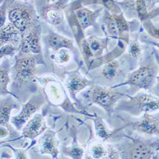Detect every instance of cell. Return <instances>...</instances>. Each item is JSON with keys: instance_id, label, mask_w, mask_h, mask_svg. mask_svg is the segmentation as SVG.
Wrapping results in <instances>:
<instances>
[{"instance_id": "cell-27", "label": "cell", "mask_w": 159, "mask_h": 159, "mask_svg": "<svg viewBox=\"0 0 159 159\" xmlns=\"http://www.w3.org/2000/svg\"><path fill=\"white\" fill-rule=\"evenodd\" d=\"M129 54L133 57H138L141 53V48L136 41L132 42L129 46Z\"/></svg>"}, {"instance_id": "cell-10", "label": "cell", "mask_w": 159, "mask_h": 159, "mask_svg": "<svg viewBox=\"0 0 159 159\" xmlns=\"http://www.w3.org/2000/svg\"><path fill=\"white\" fill-rule=\"evenodd\" d=\"M46 129L44 118L42 115L36 114L25 124L22 129V136L24 138L33 139L42 134Z\"/></svg>"}, {"instance_id": "cell-22", "label": "cell", "mask_w": 159, "mask_h": 159, "mask_svg": "<svg viewBox=\"0 0 159 159\" xmlns=\"http://www.w3.org/2000/svg\"><path fill=\"white\" fill-rule=\"evenodd\" d=\"M65 153L72 158L80 159L84 156V151L76 141H74L71 147L66 148Z\"/></svg>"}, {"instance_id": "cell-25", "label": "cell", "mask_w": 159, "mask_h": 159, "mask_svg": "<svg viewBox=\"0 0 159 159\" xmlns=\"http://www.w3.org/2000/svg\"><path fill=\"white\" fill-rule=\"evenodd\" d=\"M91 154L94 158H101L106 157L107 148H104L102 144H96L91 148Z\"/></svg>"}, {"instance_id": "cell-5", "label": "cell", "mask_w": 159, "mask_h": 159, "mask_svg": "<svg viewBox=\"0 0 159 159\" xmlns=\"http://www.w3.org/2000/svg\"><path fill=\"white\" fill-rule=\"evenodd\" d=\"M42 102L41 98L37 96L31 98L23 106L21 111L17 115L11 118V122L12 124L16 129H20L40 108Z\"/></svg>"}, {"instance_id": "cell-30", "label": "cell", "mask_w": 159, "mask_h": 159, "mask_svg": "<svg viewBox=\"0 0 159 159\" xmlns=\"http://www.w3.org/2000/svg\"><path fill=\"white\" fill-rule=\"evenodd\" d=\"M155 45L157 47H158L159 48V43H155Z\"/></svg>"}, {"instance_id": "cell-26", "label": "cell", "mask_w": 159, "mask_h": 159, "mask_svg": "<svg viewBox=\"0 0 159 159\" xmlns=\"http://www.w3.org/2000/svg\"><path fill=\"white\" fill-rule=\"evenodd\" d=\"M16 50L17 47L11 44H6L1 46V54H0L1 58L8 56H12L14 55Z\"/></svg>"}, {"instance_id": "cell-16", "label": "cell", "mask_w": 159, "mask_h": 159, "mask_svg": "<svg viewBox=\"0 0 159 159\" xmlns=\"http://www.w3.org/2000/svg\"><path fill=\"white\" fill-rule=\"evenodd\" d=\"M108 29L110 34L118 36L128 30V25L125 19L120 16L114 17L108 23Z\"/></svg>"}, {"instance_id": "cell-18", "label": "cell", "mask_w": 159, "mask_h": 159, "mask_svg": "<svg viewBox=\"0 0 159 159\" xmlns=\"http://www.w3.org/2000/svg\"><path fill=\"white\" fill-rule=\"evenodd\" d=\"M14 107V102L11 98L3 101L1 102L0 108V123L1 127L7 125L10 119L11 111Z\"/></svg>"}, {"instance_id": "cell-13", "label": "cell", "mask_w": 159, "mask_h": 159, "mask_svg": "<svg viewBox=\"0 0 159 159\" xmlns=\"http://www.w3.org/2000/svg\"><path fill=\"white\" fill-rule=\"evenodd\" d=\"M88 85V80L78 74H72L66 81V88L72 96L82 90Z\"/></svg>"}, {"instance_id": "cell-29", "label": "cell", "mask_w": 159, "mask_h": 159, "mask_svg": "<svg viewBox=\"0 0 159 159\" xmlns=\"http://www.w3.org/2000/svg\"><path fill=\"white\" fill-rule=\"evenodd\" d=\"M148 33L153 37L159 38V29H157L153 26H148V28H147Z\"/></svg>"}, {"instance_id": "cell-11", "label": "cell", "mask_w": 159, "mask_h": 159, "mask_svg": "<svg viewBox=\"0 0 159 159\" xmlns=\"http://www.w3.org/2000/svg\"><path fill=\"white\" fill-rule=\"evenodd\" d=\"M155 150L152 145L141 141L133 143L127 151V157L134 159L152 158Z\"/></svg>"}, {"instance_id": "cell-21", "label": "cell", "mask_w": 159, "mask_h": 159, "mask_svg": "<svg viewBox=\"0 0 159 159\" xmlns=\"http://www.w3.org/2000/svg\"><path fill=\"white\" fill-rule=\"evenodd\" d=\"M119 64L117 61H113L106 65L102 69V75L107 80L115 78L118 72Z\"/></svg>"}, {"instance_id": "cell-8", "label": "cell", "mask_w": 159, "mask_h": 159, "mask_svg": "<svg viewBox=\"0 0 159 159\" xmlns=\"http://www.w3.org/2000/svg\"><path fill=\"white\" fill-rule=\"evenodd\" d=\"M129 102L140 113H150L159 110V98L150 94L134 96L130 98Z\"/></svg>"}, {"instance_id": "cell-17", "label": "cell", "mask_w": 159, "mask_h": 159, "mask_svg": "<svg viewBox=\"0 0 159 159\" xmlns=\"http://www.w3.org/2000/svg\"><path fill=\"white\" fill-rule=\"evenodd\" d=\"M43 18L47 22L53 25H60L64 19L62 10L57 7L48 8L43 13Z\"/></svg>"}, {"instance_id": "cell-12", "label": "cell", "mask_w": 159, "mask_h": 159, "mask_svg": "<svg viewBox=\"0 0 159 159\" xmlns=\"http://www.w3.org/2000/svg\"><path fill=\"white\" fill-rule=\"evenodd\" d=\"M39 150L42 154H48L56 158L58 154V143L52 132L43 134L39 141Z\"/></svg>"}, {"instance_id": "cell-7", "label": "cell", "mask_w": 159, "mask_h": 159, "mask_svg": "<svg viewBox=\"0 0 159 159\" xmlns=\"http://www.w3.org/2000/svg\"><path fill=\"white\" fill-rule=\"evenodd\" d=\"M20 50L24 54H37L41 52L40 28H34L22 39L20 45Z\"/></svg>"}, {"instance_id": "cell-15", "label": "cell", "mask_w": 159, "mask_h": 159, "mask_svg": "<svg viewBox=\"0 0 159 159\" xmlns=\"http://www.w3.org/2000/svg\"><path fill=\"white\" fill-rule=\"evenodd\" d=\"M48 45L53 50L56 52L62 48H73V43L71 40L57 34H52L49 36Z\"/></svg>"}, {"instance_id": "cell-20", "label": "cell", "mask_w": 159, "mask_h": 159, "mask_svg": "<svg viewBox=\"0 0 159 159\" xmlns=\"http://www.w3.org/2000/svg\"><path fill=\"white\" fill-rule=\"evenodd\" d=\"M95 127L97 135L104 141L110 140L115 134L116 132L110 130L104 122L101 120L95 121Z\"/></svg>"}, {"instance_id": "cell-3", "label": "cell", "mask_w": 159, "mask_h": 159, "mask_svg": "<svg viewBox=\"0 0 159 159\" xmlns=\"http://www.w3.org/2000/svg\"><path fill=\"white\" fill-rule=\"evenodd\" d=\"M155 76V71L152 67L150 66H143L129 76L124 84L147 89L153 84Z\"/></svg>"}, {"instance_id": "cell-14", "label": "cell", "mask_w": 159, "mask_h": 159, "mask_svg": "<svg viewBox=\"0 0 159 159\" xmlns=\"http://www.w3.org/2000/svg\"><path fill=\"white\" fill-rule=\"evenodd\" d=\"M75 15L78 25L82 30L89 27L95 20L94 13L85 8H80L76 10Z\"/></svg>"}, {"instance_id": "cell-24", "label": "cell", "mask_w": 159, "mask_h": 159, "mask_svg": "<svg viewBox=\"0 0 159 159\" xmlns=\"http://www.w3.org/2000/svg\"><path fill=\"white\" fill-rule=\"evenodd\" d=\"M0 75H1V94H3L8 93V91L7 87L10 82L8 70L5 68L4 66H2L1 70H0Z\"/></svg>"}, {"instance_id": "cell-23", "label": "cell", "mask_w": 159, "mask_h": 159, "mask_svg": "<svg viewBox=\"0 0 159 159\" xmlns=\"http://www.w3.org/2000/svg\"><path fill=\"white\" fill-rule=\"evenodd\" d=\"M67 48H62L57 51V54L55 56V60L57 64L59 66H63L68 64L71 59L70 52Z\"/></svg>"}, {"instance_id": "cell-2", "label": "cell", "mask_w": 159, "mask_h": 159, "mask_svg": "<svg viewBox=\"0 0 159 159\" xmlns=\"http://www.w3.org/2000/svg\"><path fill=\"white\" fill-rule=\"evenodd\" d=\"M8 19L22 34L29 31L34 20V14L31 9L25 7H17L8 11Z\"/></svg>"}, {"instance_id": "cell-4", "label": "cell", "mask_w": 159, "mask_h": 159, "mask_svg": "<svg viewBox=\"0 0 159 159\" xmlns=\"http://www.w3.org/2000/svg\"><path fill=\"white\" fill-rule=\"evenodd\" d=\"M16 80L20 83L31 82L36 74V61L34 57L28 56L18 59L15 65Z\"/></svg>"}, {"instance_id": "cell-9", "label": "cell", "mask_w": 159, "mask_h": 159, "mask_svg": "<svg viewBox=\"0 0 159 159\" xmlns=\"http://www.w3.org/2000/svg\"><path fill=\"white\" fill-rule=\"evenodd\" d=\"M0 45L11 44L16 47L20 46L22 41V33L11 22H5L1 26Z\"/></svg>"}, {"instance_id": "cell-28", "label": "cell", "mask_w": 159, "mask_h": 159, "mask_svg": "<svg viewBox=\"0 0 159 159\" xmlns=\"http://www.w3.org/2000/svg\"><path fill=\"white\" fill-rule=\"evenodd\" d=\"M106 157L109 158H120V153L118 150L113 147H108L107 148V155Z\"/></svg>"}, {"instance_id": "cell-6", "label": "cell", "mask_w": 159, "mask_h": 159, "mask_svg": "<svg viewBox=\"0 0 159 159\" xmlns=\"http://www.w3.org/2000/svg\"><path fill=\"white\" fill-rule=\"evenodd\" d=\"M132 128L145 134L158 135L159 118L150 113H144L140 120L132 124Z\"/></svg>"}, {"instance_id": "cell-1", "label": "cell", "mask_w": 159, "mask_h": 159, "mask_svg": "<svg viewBox=\"0 0 159 159\" xmlns=\"http://www.w3.org/2000/svg\"><path fill=\"white\" fill-rule=\"evenodd\" d=\"M121 96L118 92L98 86L92 87L87 94L91 104H98L108 111L113 108Z\"/></svg>"}, {"instance_id": "cell-19", "label": "cell", "mask_w": 159, "mask_h": 159, "mask_svg": "<svg viewBox=\"0 0 159 159\" xmlns=\"http://www.w3.org/2000/svg\"><path fill=\"white\" fill-rule=\"evenodd\" d=\"M102 43L96 39H90L88 40L84 46V51L86 56L91 57L94 55H98L101 53L103 48Z\"/></svg>"}]
</instances>
